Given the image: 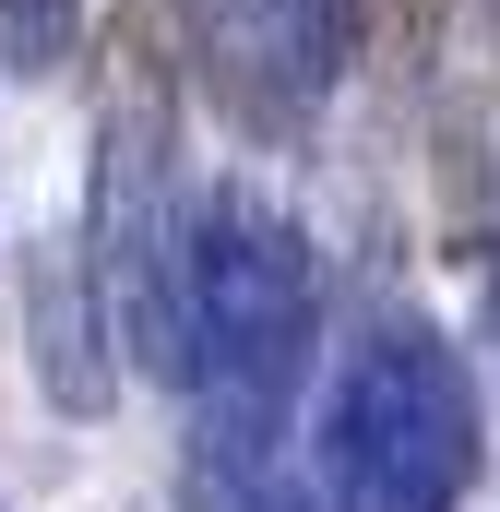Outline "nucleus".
<instances>
[{
	"label": "nucleus",
	"instance_id": "obj_6",
	"mask_svg": "<svg viewBox=\"0 0 500 512\" xmlns=\"http://www.w3.org/2000/svg\"><path fill=\"white\" fill-rule=\"evenodd\" d=\"M0 24H12L24 48H60V0H0Z\"/></svg>",
	"mask_w": 500,
	"mask_h": 512
},
{
	"label": "nucleus",
	"instance_id": "obj_5",
	"mask_svg": "<svg viewBox=\"0 0 500 512\" xmlns=\"http://www.w3.org/2000/svg\"><path fill=\"white\" fill-rule=\"evenodd\" d=\"M179 489L191 512H334L322 453H298V417H239V405H191Z\"/></svg>",
	"mask_w": 500,
	"mask_h": 512
},
{
	"label": "nucleus",
	"instance_id": "obj_2",
	"mask_svg": "<svg viewBox=\"0 0 500 512\" xmlns=\"http://www.w3.org/2000/svg\"><path fill=\"white\" fill-rule=\"evenodd\" d=\"M310 453L334 477V512H465L477 465H489V417H477L465 358L417 310H381L322 393Z\"/></svg>",
	"mask_w": 500,
	"mask_h": 512
},
{
	"label": "nucleus",
	"instance_id": "obj_4",
	"mask_svg": "<svg viewBox=\"0 0 500 512\" xmlns=\"http://www.w3.org/2000/svg\"><path fill=\"white\" fill-rule=\"evenodd\" d=\"M203 12H215V72L250 120H310L358 0H203Z\"/></svg>",
	"mask_w": 500,
	"mask_h": 512
},
{
	"label": "nucleus",
	"instance_id": "obj_1",
	"mask_svg": "<svg viewBox=\"0 0 500 512\" xmlns=\"http://www.w3.org/2000/svg\"><path fill=\"white\" fill-rule=\"evenodd\" d=\"M322 334V262L262 191H203L191 203V274H179V393L239 405V417H298Z\"/></svg>",
	"mask_w": 500,
	"mask_h": 512
},
{
	"label": "nucleus",
	"instance_id": "obj_3",
	"mask_svg": "<svg viewBox=\"0 0 500 512\" xmlns=\"http://www.w3.org/2000/svg\"><path fill=\"white\" fill-rule=\"evenodd\" d=\"M191 203L179 191V60L155 24L120 36V72H108V120H96V227H84V274L108 298V334H120L143 370L179 382V274H191Z\"/></svg>",
	"mask_w": 500,
	"mask_h": 512
}]
</instances>
